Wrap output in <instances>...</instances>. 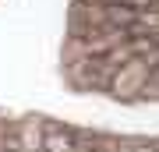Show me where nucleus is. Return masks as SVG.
Masks as SVG:
<instances>
[{"label":"nucleus","mask_w":159,"mask_h":152,"mask_svg":"<svg viewBox=\"0 0 159 152\" xmlns=\"http://www.w3.org/2000/svg\"><path fill=\"white\" fill-rule=\"evenodd\" d=\"M142 11H131V7H120V4H102V21H106L110 28H124V32H142L145 25Z\"/></svg>","instance_id":"obj_1"},{"label":"nucleus","mask_w":159,"mask_h":152,"mask_svg":"<svg viewBox=\"0 0 159 152\" xmlns=\"http://www.w3.org/2000/svg\"><path fill=\"white\" fill-rule=\"evenodd\" d=\"M43 152H78V138H74V131L71 127H57V124H50L43 131Z\"/></svg>","instance_id":"obj_2"},{"label":"nucleus","mask_w":159,"mask_h":152,"mask_svg":"<svg viewBox=\"0 0 159 152\" xmlns=\"http://www.w3.org/2000/svg\"><path fill=\"white\" fill-rule=\"evenodd\" d=\"M106 4H120V7H131V11H142V14H148L152 7L159 4V0H106Z\"/></svg>","instance_id":"obj_3"},{"label":"nucleus","mask_w":159,"mask_h":152,"mask_svg":"<svg viewBox=\"0 0 159 152\" xmlns=\"http://www.w3.org/2000/svg\"><path fill=\"white\" fill-rule=\"evenodd\" d=\"M127 152H159V149H156V145H131Z\"/></svg>","instance_id":"obj_4"},{"label":"nucleus","mask_w":159,"mask_h":152,"mask_svg":"<svg viewBox=\"0 0 159 152\" xmlns=\"http://www.w3.org/2000/svg\"><path fill=\"white\" fill-rule=\"evenodd\" d=\"M4 152H25V149H18V145H7V149H4Z\"/></svg>","instance_id":"obj_5"}]
</instances>
